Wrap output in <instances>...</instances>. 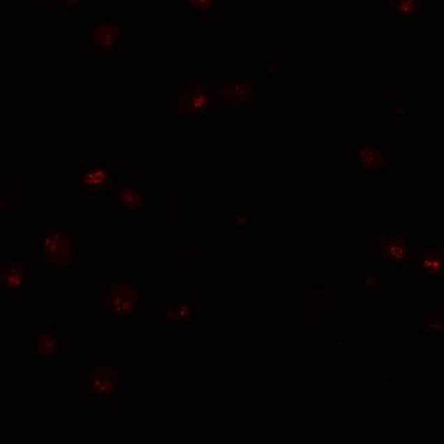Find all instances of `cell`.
<instances>
[{"instance_id":"6da1fadb","label":"cell","mask_w":444,"mask_h":444,"mask_svg":"<svg viewBox=\"0 0 444 444\" xmlns=\"http://www.w3.org/2000/svg\"><path fill=\"white\" fill-rule=\"evenodd\" d=\"M43 258L56 267H64L72 259V244L62 231H50L43 238Z\"/></svg>"},{"instance_id":"7a4b0ae2","label":"cell","mask_w":444,"mask_h":444,"mask_svg":"<svg viewBox=\"0 0 444 444\" xmlns=\"http://www.w3.org/2000/svg\"><path fill=\"white\" fill-rule=\"evenodd\" d=\"M212 91L207 85L189 84L179 94L178 106L186 117H198L212 105Z\"/></svg>"},{"instance_id":"3957f363","label":"cell","mask_w":444,"mask_h":444,"mask_svg":"<svg viewBox=\"0 0 444 444\" xmlns=\"http://www.w3.org/2000/svg\"><path fill=\"white\" fill-rule=\"evenodd\" d=\"M138 296L135 291L121 281L110 288V293L106 299V306L115 316H127L136 310Z\"/></svg>"},{"instance_id":"277c9868","label":"cell","mask_w":444,"mask_h":444,"mask_svg":"<svg viewBox=\"0 0 444 444\" xmlns=\"http://www.w3.org/2000/svg\"><path fill=\"white\" fill-rule=\"evenodd\" d=\"M120 376L111 369L96 370L93 374L85 376L83 387L85 392L98 397H109L115 392Z\"/></svg>"},{"instance_id":"5b68a950","label":"cell","mask_w":444,"mask_h":444,"mask_svg":"<svg viewBox=\"0 0 444 444\" xmlns=\"http://www.w3.org/2000/svg\"><path fill=\"white\" fill-rule=\"evenodd\" d=\"M253 96V83L246 80H232L222 84L219 89L220 99L228 105H244Z\"/></svg>"},{"instance_id":"8992f818","label":"cell","mask_w":444,"mask_h":444,"mask_svg":"<svg viewBox=\"0 0 444 444\" xmlns=\"http://www.w3.org/2000/svg\"><path fill=\"white\" fill-rule=\"evenodd\" d=\"M121 36V29L115 24L110 22H96L94 27L90 31V41L101 50H111L115 47Z\"/></svg>"},{"instance_id":"52a82bcc","label":"cell","mask_w":444,"mask_h":444,"mask_svg":"<svg viewBox=\"0 0 444 444\" xmlns=\"http://www.w3.org/2000/svg\"><path fill=\"white\" fill-rule=\"evenodd\" d=\"M111 173L108 167L101 164L88 163L82 175L83 184L91 193H103L110 186Z\"/></svg>"},{"instance_id":"ba28073f","label":"cell","mask_w":444,"mask_h":444,"mask_svg":"<svg viewBox=\"0 0 444 444\" xmlns=\"http://www.w3.org/2000/svg\"><path fill=\"white\" fill-rule=\"evenodd\" d=\"M380 249L383 257L395 263L406 262L413 253L408 241L402 237H383Z\"/></svg>"},{"instance_id":"9c48e42d","label":"cell","mask_w":444,"mask_h":444,"mask_svg":"<svg viewBox=\"0 0 444 444\" xmlns=\"http://www.w3.org/2000/svg\"><path fill=\"white\" fill-rule=\"evenodd\" d=\"M25 281V268L17 260H6L1 270V284L8 290L15 293Z\"/></svg>"},{"instance_id":"30bf717a","label":"cell","mask_w":444,"mask_h":444,"mask_svg":"<svg viewBox=\"0 0 444 444\" xmlns=\"http://www.w3.org/2000/svg\"><path fill=\"white\" fill-rule=\"evenodd\" d=\"M357 161L368 172H379L384 170L386 165L385 154L376 146H362L358 148Z\"/></svg>"},{"instance_id":"8fae6325","label":"cell","mask_w":444,"mask_h":444,"mask_svg":"<svg viewBox=\"0 0 444 444\" xmlns=\"http://www.w3.org/2000/svg\"><path fill=\"white\" fill-rule=\"evenodd\" d=\"M421 268L429 274H441L443 272V251L442 249L429 251L421 257Z\"/></svg>"},{"instance_id":"7c38bea8","label":"cell","mask_w":444,"mask_h":444,"mask_svg":"<svg viewBox=\"0 0 444 444\" xmlns=\"http://www.w3.org/2000/svg\"><path fill=\"white\" fill-rule=\"evenodd\" d=\"M117 199L120 201L122 207H126L127 210H131V212L138 210L142 207V198L140 195V193L128 185L119 186Z\"/></svg>"},{"instance_id":"4fadbf2b","label":"cell","mask_w":444,"mask_h":444,"mask_svg":"<svg viewBox=\"0 0 444 444\" xmlns=\"http://www.w3.org/2000/svg\"><path fill=\"white\" fill-rule=\"evenodd\" d=\"M59 350V342L52 333L41 332L37 339V352L41 357H50Z\"/></svg>"},{"instance_id":"5bb4252c","label":"cell","mask_w":444,"mask_h":444,"mask_svg":"<svg viewBox=\"0 0 444 444\" xmlns=\"http://www.w3.org/2000/svg\"><path fill=\"white\" fill-rule=\"evenodd\" d=\"M421 10V4L417 0H395L394 11L402 16H413Z\"/></svg>"},{"instance_id":"9a60e30c","label":"cell","mask_w":444,"mask_h":444,"mask_svg":"<svg viewBox=\"0 0 444 444\" xmlns=\"http://www.w3.org/2000/svg\"><path fill=\"white\" fill-rule=\"evenodd\" d=\"M193 316V311H191V306L185 305V304H178L177 306L170 309V311L167 312V318L170 323H184L186 320Z\"/></svg>"},{"instance_id":"2e32d148","label":"cell","mask_w":444,"mask_h":444,"mask_svg":"<svg viewBox=\"0 0 444 444\" xmlns=\"http://www.w3.org/2000/svg\"><path fill=\"white\" fill-rule=\"evenodd\" d=\"M423 330L424 332L434 333V334L441 333L443 331V320L439 318H427L423 325Z\"/></svg>"},{"instance_id":"e0dca14e","label":"cell","mask_w":444,"mask_h":444,"mask_svg":"<svg viewBox=\"0 0 444 444\" xmlns=\"http://www.w3.org/2000/svg\"><path fill=\"white\" fill-rule=\"evenodd\" d=\"M214 3H215L214 0H189L186 4L191 9H196L199 13H201V11H205L210 6H214Z\"/></svg>"},{"instance_id":"ac0fdd59","label":"cell","mask_w":444,"mask_h":444,"mask_svg":"<svg viewBox=\"0 0 444 444\" xmlns=\"http://www.w3.org/2000/svg\"><path fill=\"white\" fill-rule=\"evenodd\" d=\"M246 221H247V216H241V215H239V216L237 217V225H244V223H246Z\"/></svg>"}]
</instances>
